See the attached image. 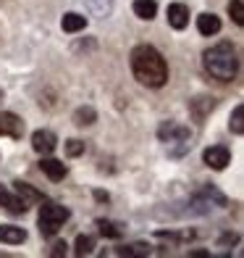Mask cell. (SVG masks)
<instances>
[{
  "instance_id": "obj_1",
  "label": "cell",
  "mask_w": 244,
  "mask_h": 258,
  "mask_svg": "<svg viewBox=\"0 0 244 258\" xmlns=\"http://www.w3.org/2000/svg\"><path fill=\"white\" fill-rule=\"evenodd\" d=\"M132 72L139 85L145 87H163L168 82V63L153 45H137L129 55Z\"/></svg>"
},
{
  "instance_id": "obj_13",
  "label": "cell",
  "mask_w": 244,
  "mask_h": 258,
  "mask_svg": "<svg viewBox=\"0 0 244 258\" xmlns=\"http://www.w3.org/2000/svg\"><path fill=\"white\" fill-rule=\"evenodd\" d=\"M27 240V232L21 227H14V224H0V242L6 245H21Z\"/></svg>"
},
{
  "instance_id": "obj_5",
  "label": "cell",
  "mask_w": 244,
  "mask_h": 258,
  "mask_svg": "<svg viewBox=\"0 0 244 258\" xmlns=\"http://www.w3.org/2000/svg\"><path fill=\"white\" fill-rule=\"evenodd\" d=\"M205 163L210 169H215V171H223L228 163H231V150L226 148V145H213V148H207L205 150Z\"/></svg>"
},
{
  "instance_id": "obj_7",
  "label": "cell",
  "mask_w": 244,
  "mask_h": 258,
  "mask_svg": "<svg viewBox=\"0 0 244 258\" xmlns=\"http://www.w3.org/2000/svg\"><path fill=\"white\" fill-rule=\"evenodd\" d=\"M0 135L21 140V135H24V121L16 113H0Z\"/></svg>"
},
{
  "instance_id": "obj_8",
  "label": "cell",
  "mask_w": 244,
  "mask_h": 258,
  "mask_svg": "<svg viewBox=\"0 0 244 258\" xmlns=\"http://www.w3.org/2000/svg\"><path fill=\"white\" fill-rule=\"evenodd\" d=\"M166 16H168V24L173 29H184L189 24V8L184 3H171L168 11H166Z\"/></svg>"
},
{
  "instance_id": "obj_16",
  "label": "cell",
  "mask_w": 244,
  "mask_h": 258,
  "mask_svg": "<svg viewBox=\"0 0 244 258\" xmlns=\"http://www.w3.org/2000/svg\"><path fill=\"white\" fill-rule=\"evenodd\" d=\"M97 121V111L92 108V105H81V108L74 111V124L76 126H89Z\"/></svg>"
},
{
  "instance_id": "obj_19",
  "label": "cell",
  "mask_w": 244,
  "mask_h": 258,
  "mask_svg": "<svg viewBox=\"0 0 244 258\" xmlns=\"http://www.w3.org/2000/svg\"><path fill=\"white\" fill-rule=\"evenodd\" d=\"M92 248H95V240L89 234H79L76 242H74V255H89Z\"/></svg>"
},
{
  "instance_id": "obj_21",
  "label": "cell",
  "mask_w": 244,
  "mask_h": 258,
  "mask_svg": "<svg viewBox=\"0 0 244 258\" xmlns=\"http://www.w3.org/2000/svg\"><path fill=\"white\" fill-rule=\"evenodd\" d=\"M115 255H150V248L145 242H134V245H121Z\"/></svg>"
},
{
  "instance_id": "obj_17",
  "label": "cell",
  "mask_w": 244,
  "mask_h": 258,
  "mask_svg": "<svg viewBox=\"0 0 244 258\" xmlns=\"http://www.w3.org/2000/svg\"><path fill=\"white\" fill-rule=\"evenodd\" d=\"M134 14L139 19L150 21V19H155V14H158V3L155 0H134Z\"/></svg>"
},
{
  "instance_id": "obj_23",
  "label": "cell",
  "mask_w": 244,
  "mask_h": 258,
  "mask_svg": "<svg viewBox=\"0 0 244 258\" xmlns=\"http://www.w3.org/2000/svg\"><path fill=\"white\" fill-rule=\"evenodd\" d=\"M66 153L71 158L81 156V153H84V143H81V140H68V143H66Z\"/></svg>"
},
{
  "instance_id": "obj_6",
  "label": "cell",
  "mask_w": 244,
  "mask_h": 258,
  "mask_svg": "<svg viewBox=\"0 0 244 258\" xmlns=\"http://www.w3.org/2000/svg\"><path fill=\"white\" fill-rule=\"evenodd\" d=\"M32 148L37 150L40 156H50L58 148V137L50 132V129H37V132L32 135Z\"/></svg>"
},
{
  "instance_id": "obj_22",
  "label": "cell",
  "mask_w": 244,
  "mask_h": 258,
  "mask_svg": "<svg viewBox=\"0 0 244 258\" xmlns=\"http://www.w3.org/2000/svg\"><path fill=\"white\" fill-rule=\"evenodd\" d=\"M228 14H231V19H234V24L244 27V3H241V0H231V3H228Z\"/></svg>"
},
{
  "instance_id": "obj_14",
  "label": "cell",
  "mask_w": 244,
  "mask_h": 258,
  "mask_svg": "<svg viewBox=\"0 0 244 258\" xmlns=\"http://www.w3.org/2000/svg\"><path fill=\"white\" fill-rule=\"evenodd\" d=\"M197 29L205 37H213V34L220 32V19L215 14H202V16H197Z\"/></svg>"
},
{
  "instance_id": "obj_26",
  "label": "cell",
  "mask_w": 244,
  "mask_h": 258,
  "mask_svg": "<svg viewBox=\"0 0 244 258\" xmlns=\"http://www.w3.org/2000/svg\"><path fill=\"white\" fill-rule=\"evenodd\" d=\"M189 255H192V258H207V253H205V250H192Z\"/></svg>"
},
{
  "instance_id": "obj_11",
  "label": "cell",
  "mask_w": 244,
  "mask_h": 258,
  "mask_svg": "<svg viewBox=\"0 0 244 258\" xmlns=\"http://www.w3.org/2000/svg\"><path fill=\"white\" fill-rule=\"evenodd\" d=\"M14 190H16V195H19L27 206H34V203H42V201H45V195H42L40 190H34L29 182H21V179L14 182Z\"/></svg>"
},
{
  "instance_id": "obj_3",
  "label": "cell",
  "mask_w": 244,
  "mask_h": 258,
  "mask_svg": "<svg viewBox=\"0 0 244 258\" xmlns=\"http://www.w3.org/2000/svg\"><path fill=\"white\" fill-rule=\"evenodd\" d=\"M68 216H71L68 208L58 206L53 201H42V206H40V232L45 237H53V234L63 227V221H68Z\"/></svg>"
},
{
  "instance_id": "obj_12",
  "label": "cell",
  "mask_w": 244,
  "mask_h": 258,
  "mask_svg": "<svg viewBox=\"0 0 244 258\" xmlns=\"http://www.w3.org/2000/svg\"><path fill=\"white\" fill-rule=\"evenodd\" d=\"M215 108V98H194L192 103H189V111H192V116H194V121H205V116L210 113Z\"/></svg>"
},
{
  "instance_id": "obj_15",
  "label": "cell",
  "mask_w": 244,
  "mask_h": 258,
  "mask_svg": "<svg viewBox=\"0 0 244 258\" xmlns=\"http://www.w3.org/2000/svg\"><path fill=\"white\" fill-rule=\"evenodd\" d=\"M61 27H63V32H68V34H76V32H81L87 27V19L81 16V14H66L63 19H61Z\"/></svg>"
},
{
  "instance_id": "obj_2",
  "label": "cell",
  "mask_w": 244,
  "mask_h": 258,
  "mask_svg": "<svg viewBox=\"0 0 244 258\" xmlns=\"http://www.w3.org/2000/svg\"><path fill=\"white\" fill-rule=\"evenodd\" d=\"M205 69L218 82H231L239 72V58L236 48L231 42H218L210 50H205Z\"/></svg>"
},
{
  "instance_id": "obj_20",
  "label": "cell",
  "mask_w": 244,
  "mask_h": 258,
  "mask_svg": "<svg viewBox=\"0 0 244 258\" xmlns=\"http://www.w3.org/2000/svg\"><path fill=\"white\" fill-rule=\"evenodd\" d=\"M228 129L234 135H244V105H236V108H234L231 121H228Z\"/></svg>"
},
{
  "instance_id": "obj_27",
  "label": "cell",
  "mask_w": 244,
  "mask_h": 258,
  "mask_svg": "<svg viewBox=\"0 0 244 258\" xmlns=\"http://www.w3.org/2000/svg\"><path fill=\"white\" fill-rule=\"evenodd\" d=\"M3 98H6V92H3V90H0V103H3Z\"/></svg>"
},
{
  "instance_id": "obj_24",
  "label": "cell",
  "mask_w": 244,
  "mask_h": 258,
  "mask_svg": "<svg viewBox=\"0 0 244 258\" xmlns=\"http://www.w3.org/2000/svg\"><path fill=\"white\" fill-rule=\"evenodd\" d=\"M66 248H68L66 242L55 240V242H53V248H50V255H66Z\"/></svg>"
},
{
  "instance_id": "obj_18",
  "label": "cell",
  "mask_w": 244,
  "mask_h": 258,
  "mask_svg": "<svg viewBox=\"0 0 244 258\" xmlns=\"http://www.w3.org/2000/svg\"><path fill=\"white\" fill-rule=\"evenodd\" d=\"M97 227L102 232V237H110V240H118L124 234V227L115 224V221H110V219H97Z\"/></svg>"
},
{
  "instance_id": "obj_10",
  "label": "cell",
  "mask_w": 244,
  "mask_h": 258,
  "mask_svg": "<svg viewBox=\"0 0 244 258\" xmlns=\"http://www.w3.org/2000/svg\"><path fill=\"white\" fill-rule=\"evenodd\" d=\"M0 206H6V208L11 211V214H24V211L29 208V206H27L24 201H21L19 195L11 192L6 184H0Z\"/></svg>"
},
{
  "instance_id": "obj_9",
  "label": "cell",
  "mask_w": 244,
  "mask_h": 258,
  "mask_svg": "<svg viewBox=\"0 0 244 258\" xmlns=\"http://www.w3.org/2000/svg\"><path fill=\"white\" fill-rule=\"evenodd\" d=\"M40 169H42V174H48V179H53V182H61L66 174H68L66 163L58 161V158H42L40 161Z\"/></svg>"
},
{
  "instance_id": "obj_25",
  "label": "cell",
  "mask_w": 244,
  "mask_h": 258,
  "mask_svg": "<svg viewBox=\"0 0 244 258\" xmlns=\"http://www.w3.org/2000/svg\"><path fill=\"white\" fill-rule=\"evenodd\" d=\"M95 201H100V203H108V201H110V195H108V192H102V190H95Z\"/></svg>"
},
{
  "instance_id": "obj_4",
  "label": "cell",
  "mask_w": 244,
  "mask_h": 258,
  "mask_svg": "<svg viewBox=\"0 0 244 258\" xmlns=\"http://www.w3.org/2000/svg\"><path fill=\"white\" fill-rule=\"evenodd\" d=\"M158 137H160V143H168V145H171V143H189L192 132H189V126H184V124L166 121V124H160Z\"/></svg>"
}]
</instances>
